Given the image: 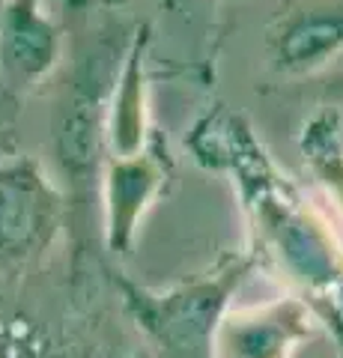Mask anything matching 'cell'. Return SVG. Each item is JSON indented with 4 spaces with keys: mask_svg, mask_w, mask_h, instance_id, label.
<instances>
[{
    "mask_svg": "<svg viewBox=\"0 0 343 358\" xmlns=\"http://www.w3.org/2000/svg\"><path fill=\"white\" fill-rule=\"evenodd\" d=\"M188 147L200 164L230 176L251 224L254 260L284 278L343 358V242L331 221L236 110L218 105L200 117Z\"/></svg>",
    "mask_w": 343,
    "mask_h": 358,
    "instance_id": "6da1fadb",
    "label": "cell"
},
{
    "mask_svg": "<svg viewBox=\"0 0 343 358\" xmlns=\"http://www.w3.org/2000/svg\"><path fill=\"white\" fill-rule=\"evenodd\" d=\"M254 268L257 260L251 251H230L212 268L170 289H149L129 278H117V287L131 320L161 358H212L218 322Z\"/></svg>",
    "mask_w": 343,
    "mask_h": 358,
    "instance_id": "7a4b0ae2",
    "label": "cell"
},
{
    "mask_svg": "<svg viewBox=\"0 0 343 358\" xmlns=\"http://www.w3.org/2000/svg\"><path fill=\"white\" fill-rule=\"evenodd\" d=\"M119 60L108 51H93L75 66L72 87L66 93L57 126H54V155L75 194H87L102 176L108 99L114 90Z\"/></svg>",
    "mask_w": 343,
    "mask_h": 358,
    "instance_id": "3957f363",
    "label": "cell"
},
{
    "mask_svg": "<svg viewBox=\"0 0 343 358\" xmlns=\"http://www.w3.org/2000/svg\"><path fill=\"white\" fill-rule=\"evenodd\" d=\"M66 215L63 194L39 162L0 164V281L21 275L48 251Z\"/></svg>",
    "mask_w": 343,
    "mask_h": 358,
    "instance_id": "277c9868",
    "label": "cell"
},
{
    "mask_svg": "<svg viewBox=\"0 0 343 358\" xmlns=\"http://www.w3.org/2000/svg\"><path fill=\"white\" fill-rule=\"evenodd\" d=\"M314 331L316 320L295 296L230 308L218 322L212 358H293Z\"/></svg>",
    "mask_w": 343,
    "mask_h": 358,
    "instance_id": "5b68a950",
    "label": "cell"
},
{
    "mask_svg": "<svg viewBox=\"0 0 343 358\" xmlns=\"http://www.w3.org/2000/svg\"><path fill=\"white\" fill-rule=\"evenodd\" d=\"M102 212L105 242L110 254H131L138 227L152 200L161 194L168 164L156 143L135 155H108L102 164Z\"/></svg>",
    "mask_w": 343,
    "mask_h": 358,
    "instance_id": "8992f818",
    "label": "cell"
},
{
    "mask_svg": "<svg viewBox=\"0 0 343 358\" xmlns=\"http://www.w3.org/2000/svg\"><path fill=\"white\" fill-rule=\"evenodd\" d=\"M60 60V27L45 0L0 3V78L13 93H27Z\"/></svg>",
    "mask_w": 343,
    "mask_h": 358,
    "instance_id": "52a82bcc",
    "label": "cell"
},
{
    "mask_svg": "<svg viewBox=\"0 0 343 358\" xmlns=\"http://www.w3.org/2000/svg\"><path fill=\"white\" fill-rule=\"evenodd\" d=\"M272 69L278 75L319 72L343 51V0H307L293 6L265 36Z\"/></svg>",
    "mask_w": 343,
    "mask_h": 358,
    "instance_id": "ba28073f",
    "label": "cell"
},
{
    "mask_svg": "<svg viewBox=\"0 0 343 358\" xmlns=\"http://www.w3.org/2000/svg\"><path fill=\"white\" fill-rule=\"evenodd\" d=\"M149 27H138L126 54L119 60L114 90L108 99V129L105 143L110 155H135L149 143V117H147V57Z\"/></svg>",
    "mask_w": 343,
    "mask_h": 358,
    "instance_id": "9c48e42d",
    "label": "cell"
},
{
    "mask_svg": "<svg viewBox=\"0 0 343 358\" xmlns=\"http://www.w3.org/2000/svg\"><path fill=\"white\" fill-rule=\"evenodd\" d=\"M298 152L328 203L343 218V129L337 110H319L305 122L298 131Z\"/></svg>",
    "mask_w": 343,
    "mask_h": 358,
    "instance_id": "30bf717a",
    "label": "cell"
},
{
    "mask_svg": "<svg viewBox=\"0 0 343 358\" xmlns=\"http://www.w3.org/2000/svg\"><path fill=\"white\" fill-rule=\"evenodd\" d=\"M328 93H335V96H343V75L335 78V81L328 84Z\"/></svg>",
    "mask_w": 343,
    "mask_h": 358,
    "instance_id": "8fae6325",
    "label": "cell"
},
{
    "mask_svg": "<svg viewBox=\"0 0 343 358\" xmlns=\"http://www.w3.org/2000/svg\"><path fill=\"white\" fill-rule=\"evenodd\" d=\"M159 3H168V6H182V3H191V0H159Z\"/></svg>",
    "mask_w": 343,
    "mask_h": 358,
    "instance_id": "7c38bea8",
    "label": "cell"
},
{
    "mask_svg": "<svg viewBox=\"0 0 343 358\" xmlns=\"http://www.w3.org/2000/svg\"><path fill=\"white\" fill-rule=\"evenodd\" d=\"M0 3H3V0H0Z\"/></svg>",
    "mask_w": 343,
    "mask_h": 358,
    "instance_id": "4fadbf2b",
    "label": "cell"
}]
</instances>
